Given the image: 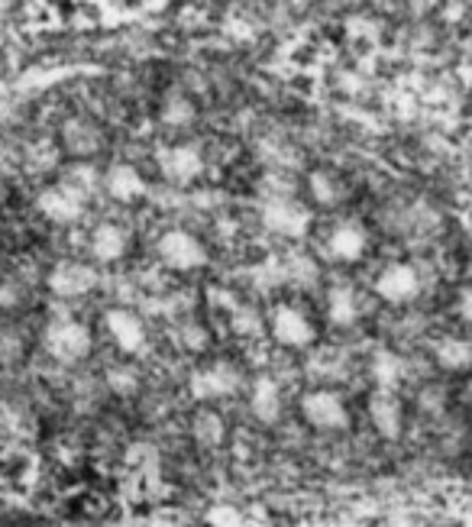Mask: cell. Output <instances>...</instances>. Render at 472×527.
<instances>
[{
	"instance_id": "cell-8",
	"label": "cell",
	"mask_w": 472,
	"mask_h": 527,
	"mask_svg": "<svg viewBox=\"0 0 472 527\" xmlns=\"http://www.w3.org/2000/svg\"><path fill=\"white\" fill-rule=\"evenodd\" d=\"M159 169L172 185H191L204 175V152L198 146H191V143L172 146V149L162 152Z\"/></svg>"
},
{
	"instance_id": "cell-29",
	"label": "cell",
	"mask_w": 472,
	"mask_h": 527,
	"mask_svg": "<svg viewBox=\"0 0 472 527\" xmlns=\"http://www.w3.org/2000/svg\"><path fill=\"white\" fill-rule=\"evenodd\" d=\"M456 314H460L466 324H472V285H466L460 291V298H456Z\"/></svg>"
},
{
	"instance_id": "cell-21",
	"label": "cell",
	"mask_w": 472,
	"mask_h": 527,
	"mask_svg": "<svg viewBox=\"0 0 472 527\" xmlns=\"http://www.w3.org/2000/svg\"><path fill=\"white\" fill-rule=\"evenodd\" d=\"M101 143H104L101 130L88 120H72L65 127V146L72 149L75 156H91V152L101 149Z\"/></svg>"
},
{
	"instance_id": "cell-28",
	"label": "cell",
	"mask_w": 472,
	"mask_h": 527,
	"mask_svg": "<svg viewBox=\"0 0 472 527\" xmlns=\"http://www.w3.org/2000/svg\"><path fill=\"white\" fill-rule=\"evenodd\" d=\"M107 382H110V388H114V392L127 395V392H133V388H136V372H133V369L117 366V369H110V372H107Z\"/></svg>"
},
{
	"instance_id": "cell-10",
	"label": "cell",
	"mask_w": 472,
	"mask_h": 527,
	"mask_svg": "<svg viewBox=\"0 0 472 527\" xmlns=\"http://www.w3.org/2000/svg\"><path fill=\"white\" fill-rule=\"evenodd\" d=\"M36 207H39V214L52 220V224H75V220H81V214H85V198L68 185H52L39 194Z\"/></svg>"
},
{
	"instance_id": "cell-17",
	"label": "cell",
	"mask_w": 472,
	"mask_h": 527,
	"mask_svg": "<svg viewBox=\"0 0 472 527\" xmlns=\"http://www.w3.org/2000/svg\"><path fill=\"white\" fill-rule=\"evenodd\" d=\"M327 317L337 327H353L359 321V298L350 285H333L327 291Z\"/></svg>"
},
{
	"instance_id": "cell-16",
	"label": "cell",
	"mask_w": 472,
	"mask_h": 527,
	"mask_svg": "<svg viewBox=\"0 0 472 527\" xmlns=\"http://www.w3.org/2000/svg\"><path fill=\"white\" fill-rule=\"evenodd\" d=\"M249 408L262 421V424H275L282 414V392H279V382L272 376H259L253 382V395H249Z\"/></svg>"
},
{
	"instance_id": "cell-24",
	"label": "cell",
	"mask_w": 472,
	"mask_h": 527,
	"mask_svg": "<svg viewBox=\"0 0 472 527\" xmlns=\"http://www.w3.org/2000/svg\"><path fill=\"white\" fill-rule=\"evenodd\" d=\"M198 427H194V434H198L201 443H207V447H214V443L224 440V418L214 411H201L198 421H194Z\"/></svg>"
},
{
	"instance_id": "cell-20",
	"label": "cell",
	"mask_w": 472,
	"mask_h": 527,
	"mask_svg": "<svg viewBox=\"0 0 472 527\" xmlns=\"http://www.w3.org/2000/svg\"><path fill=\"white\" fill-rule=\"evenodd\" d=\"M369 372H372V382H376L379 388H398V382L405 379V363H401V356L392 353V350H379L376 356H372L369 363Z\"/></svg>"
},
{
	"instance_id": "cell-3",
	"label": "cell",
	"mask_w": 472,
	"mask_h": 527,
	"mask_svg": "<svg viewBox=\"0 0 472 527\" xmlns=\"http://www.w3.org/2000/svg\"><path fill=\"white\" fill-rule=\"evenodd\" d=\"M259 217H262V227L275 233V237H285V240H301L311 227V211L304 204H298L295 198H288V194H282V198H269L266 204H262Z\"/></svg>"
},
{
	"instance_id": "cell-15",
	"label": "cell",
	"mask_w": 472,
	"mask_h": 527,
	"mask_svg": "<svg viewBox=\"0 0 472 527\" xmlns=\"http://www.w3.org/2000/svg\"><path fill=\"white\" fill-rule=\"evenodd\" d=\"M91 256L97 262H117L127 256V246H130V237L127 230L120 224H97L91 230Z\"/></svg>"
},
{
	"instance_id": "cell-12",
	"label": "cell",
	"mask_w": 472,
	"mask_h": 527,
	"mask_svg": "<svg viewBox=\"0 0 472 527\" xmlns=\"http://www.w3.org/2000/svg\"><path fill=\"white\" fill-rule=\"evenodd\" d=\"M240 388V372H236L230 363H214L201 369L198 376L191 379V395L201 398V401H211V398H227Z\"/></svg>"
},
{
	"instance_id": "cell-7",
	"label": "cell",
	"mask_w": 472,
	"mask_h": 527,
	"mask_svg": "<svg viewBox=\"0 0 472 527\" xmlns=\"http://www.w3.org/2000/svg\"><path fill=\"white\" fill-rule=\"evenodd\" d=\"M376 295L388 304H408L421 295V275L408 262H392L385 266L376 279Z\"/></svg>"
},
{
	"instance_id": "cell-26",
	"label": "cell",
	"mask_w": 472,
	"mask_h": 527,
	"mask_svg": "<svg viewBox=\"0 0 472 527\" xmlns=\"http://www.w3.org/2000/svg\"><path fill=\"white\" fill-rule=\"evenodd\" d=\"M233 330H236V334H243V337L259 334V330H262L259 314L253 308H236L233 311Z\"/></svg>"
},
{
	"instance_id": "cell-19",
	"label": "cell",
	"mask_w": 472,
	"mask_h": 527,
	"mask_svg": "<svg viewBox=\"0 0 472 527\" xmlns=\"http://www.w3.org/2000/svg\"><path fill=\"white\" fill-rule=\"evenodd\" d=\"M308 191H311V198L321 204V207H337L343 198H346V185H343V178L337 172H327V169H317L311 172L308 178Z\"/></svg>"
},
{
	"instance_id": "cell-11",
	"label": "cell",
	"mask_w": 472,
	"mask_h": 527,
	"mask_svg": "<svg viewBox=\"0 0 472 527\" xmlns=\"http://www.w3.org/2000/svg\"><path fill=\"white\" fill-rule=\"evenodd\" d=\"M366 246H369V233L359 220H340L327 237V253L337 262H359L366 256Z\"/></svg>"
},
{
	"instance_id": "cell-32",
	"label": "cell",
	"mask_w": 472,
	"mask_h": 527,
	"mask_svg": "<svg viewBox=\"0 0 472 527\" xmlns=\"http://www.w3.org/2000/svg\"><path fill=\"white\" fill-rule=\"evenodd\" d=\"M337 4H356V0H337Z\"/></svg>"
},
{
	"instance_id": "cell-2",
	"label": "cell",
	"mask_w": 472,
	"mask_h": 527,
	"mask_svg": "<svg viewBox=\"0 0 472 527\" xmlns=\"http://www.w3.org/2000/svg\"><path fill=\"white\" fill-rule=\"evenodd\" d=\"M156 253L165 266L175 272H194V269L207 266V246L194 237L191 230H182V227L165 230L156 243Z\"/></svg>"
},
{
	"instance_id": "cell-27",
	"label": "cell",
	"mask_w": 472,
	"mask_h": 527,
	"mask_svg": "<svg viewBox=\"0 0 472 527\" xmlns=\"http://www.w3.org/2000/svg\"><path fill=\"white\" fill-rule=\"evenodd\" d=\"M26 162H30V169L46 172L55 165V149L49 143H39V146H33L30 152H26Z\"/></svg>"
},
{
	"instance_id": "cell-4",
	"label": "cell",
	"mask_w": 472,
	"mask_h": 527,
	"mask_svg": "<svg viewBox=\"0 0 472 527\" xmlns=\"http://www.w3.org/2000/svg\"><path fill=\"white\" fill-rule=\"evenodd\" d=\"M301 414L317 431H343L350 424V411H346L343 398L337 392H324V388L301 398Z\"/></svg>"
},
{
	"instance_id": "cell-1",
	"label": "cell",
	"mask_w": 472,
	"mask_h": 527,
	"mask_svg": "<svg viewBox=\"0 0 472 527\" xmlns=\"http://www.w3.org/2000/svg\"><path fill=\"white\" fill-rule=\"evenodd\" d=\"M43 346H46V353L55 359V363L75 366V363H81V359H88L91 346H94V337H91V330L81 324V321L62 317V321H52L46 327Z\"/></svg>"
},
{
	"instance_id": "cell-18",
	"label": "cell",
	"mask_w": 472,
	"mask_h": 527,
	"mask_svg": "<svg viewBox=\"0 0 472 527\" xmlns=\"http://www.w3.org/2000/svg\"><path fill=\"white\" fill-rule=\"evenodd\" d=\"M434 359H437V366L447 372H466L472 369V343L460 337H443L434 346Z\"/></svg>"
},
{
	"instance_id": "cell-30",
	"label": "cell",
	"mask_w": 472,
	"mask_h": 527,
	"mask_svg": "<svg viewBox=\"0 0 472 527\" xmlns=\"http://www.w3.org/2000/svg\"><path fill=\"white\" fill-rule=\"evenodd\" d=\"M182 340H185V346H191V350H204V343H207V334L198 327V324H191V327H185V334H182Z\"/></svg>"
},
{
	"instance_id": "cell-6",
	"label": "cell",
	"mask_w": 472,
	"mask_h": 527,
	"mask_svg": "<svg viewBox=\"0 0 472 527\" xmlns=\"http://www.w3.org/2000/svg\"><path fill=\"white\" fill-rule=\"evenodd\" d=\"M46 285H49V291L55 298L75 301V298L91 295V291L97 288V272L91 266H85V262L65 259V262H59V266L49 272Z\"/></svg>"
},
{
	"instance_id": "cell-9",
	"label": "cell",
	"mask_w": 472,
	"mask_h": 527,
	"mask_svg": "<svg viewBox=\"0 0 472 527\" xmlns=\"http://www.w3.org/2000/svg\"><path fill=\"white\" fill-rule=\"evenodd\" d=\"M104 327L110 340H114L123 353H143L146 350V324L140 314H133L130 308H110L104 314Z\"/></svg>"
},
{
	"instance_id": "cell-22",
	"label": "cell",
	"mask_w": 472,
	"mask_h": 527,
	"mask_svg": "<svg viewBox=\"0 0 472 527\" xmlns=\"http://www.w3.org/2000/svg\"><path fill=\"white\" fill-rule=\"evenodd\" d=\"M159 117L165 127H188V123L198 117V107H194V101L188 94L182 91H172V94H165V101H162V110H159Z\"/></svg>"
},
{
	"instance_id": "cell-14",
	"label": "cell",
	"mask_w": 472,
	"mask_h": 527,
	"mask_svg": "<svg viewBox=\"0 0 472 527\" xmlns=\"http://www.w3.org/2000/svg\"><path fill=\"white\" fill-rule=\"evenodd\" d=\"M369 418L385 440H395L401 434L405 411H401V401L392 388H376V392L369 395Z\"/></svg>"
},
{
	"instance_id": "cell-13",
	"label": "cell",
	"mask_w": 472,
	"mask_h": 527,
	"mask_svg": "<svg viewBox=\"0 0 472 527\" xmlns=\"http://www.w3.org/2000/svg\"><path fill=\"white\" fill-rule=\"evenodd\" d=\"M104 191L114 201H120V204H133V201L146 198L149 185H146V178H143L140 169H136V165L117 162V165H110L107 175H104Z\"/></svg>"
},
{
	"instance_id": "cell-31",
	"label": "cell",
	"mask_w": 472,
	"mask_h": 527,
	"mask_svg": "<svg viewBox=\"0 0 472 527\" xmlns=\"http://www.w3.org/2000/svg\"><path fill=\"white\" fill-rule=\"evenodd\" d=\"M17 301H20V291H17V288H13V285L0 288V308H13Z\"/></svg>"
},
{
	"instance_id": "cell-25",
	"label": "cell",
	"mask_w": 472,
	"mask_h": 527,
	"mask_svg": "<svg viewBox=\"0 0 472 527\" xmlns=\"http://www.w3.org/2000/svg\"><path fill=\"white\" fill-rule=\"evenodd\" d=\"M62 185H68L72 191H78L81 198H88V194H94L97 185H101V175H97L91 165H75V169L68 172V178H65Z\"/></svg>"
},
{
	"instance_id": "cell-5",
	"label": "cell",
	"mask_w": 472,
	"mask_h": 527,
	"mask_svg": "<svg viewBox=\"0 0 472 527\" xmlns=\"http://www.w3.org/2000/svg\"><path fill=\"white\" fill-rule=\"evenodd\" d=\"M269 324H272V337L282 346H288V350H304V346H311L317 340L311 317L301 308H295V304H279V308L272 311Z\"/></svg>"
},
{
	"instance_id": "cell-23",
	"label": "cell",
	"mask_w": 472,
	"mask_h": 527,
	"mask_svg": "<svg viewBox=\"0 0 472 527\" xmlns=\"http://www.w3.org/2000/svg\"><path fill=\"white\" fill-rule=\"evenodd\" d=\"M282 275H285L288 282H295V285H314L317 282V262L311 256H301V253L298 256H288Z\"/></svg>"
}]
</instances>
